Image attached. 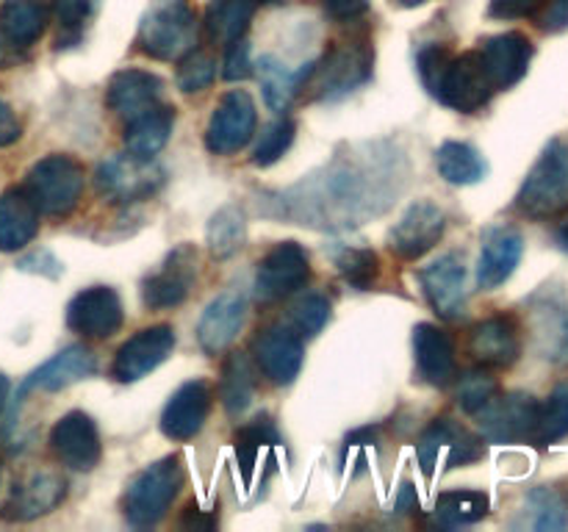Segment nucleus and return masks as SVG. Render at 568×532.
<instances>
[{"mask_svg": "<svg viewBox=\"0 0 568 532\" xmlns=\"http://www.w3.org/2000/svg\"><path fill=\"white\" fill-rule=\"evenodd\" d=\"M194 280H197V247L183 242L166 255L153 275L144 277L142 303L150 310L178 308L192 294Z\"/></svg>", "mask_w": 568, "mask_h": 532, "instance_id": "nucleus-9", "label": "nucleus"}, {"mask_svg": "<svg viewBox=\"0 0 568 532\" xmlns=\"http://www.w3.org/2000/svg\"><path fill=\"white\" fill-rule=\"evenodd\" d=\"M172 125H175V109L172 105H153L144 114L133 116L125 122V147L128 153L142 155V158H153L166 142H170Z\"/></svg>", "mask_w": 568, "mask_h": 532, "instance_id": "nucleus-31", "label": "nucleus"}, {"mask_svg": "<svg viewBox=\"0 0 568 532\" xmlns=\"http://www.w3.org/2000/svg\"><path fill=\"white\" fill-rule=\"evenodd\" d=\"M469 355L486 369H508L521 355L519 321L510 314H494L469 330Z\"/></svg>", "mask_w": 568, "mask_h": 532, "instance_id": "nucleus-21", "label": "nucleus"}, {"mask_svg": "<svg viewBox=\"0 0 568 532\" xmlns=\"http://www.w3.org/2000/svg\"><path fill=\"white\" fill-rule=\"evenodd\" d=\"M422 83L430 89L433 98L442 100L460 114H475L491 100L497 89L488 81L477 50L453 55L442 44H430L419 53Z\"/></svg>", "mask_w": 568, "mask_h": 532, "instance_id": "nucleus-2", "label": "nucleus"}, {"mask_svg": "<svg viewBox=\"0 0 568 532\" xmlns=\"http://www.w3.org/2000/svg\"><path fill=\"white\" fill-rule=\"evenodd\" d=\"M83 177H87V172H83L81 161L64 153H53L44 155L28 170L22 188L33 200L39 214L67 216L81 200Z\"/></svg>", "mask_w": 568, "mask_h": 532, "instance_id": "nucleus-7", "label": "nucleus"}, {"mask_svg": "<svg viewBox=\"0 0 568 532\" xmlns=\"http://www.w3.org/2000/svg\"><path fill=\"white\" fill-rule=\"evenodd\" d=\"M331 258L336 264L344 283L358 291H369L381 277V258L369 247H353V244H338L331 249Z\"/></svg>", "mask_w": 568, "mask_h": 532, "instance_id": "nucleus-38", "label": "nucleus"}, {"mask_svg": "<svg viewBox=\"0 0 568 532\" xmlns=\"http://www.w3.org/2000/svg\"><path fill=\"white\" fill-rule=\"evenodd\" d=\"M311 66L305 64L300 70H292L283 61H277L275 55H264L258 61V78H261V89H264V98L270 103V109L275 111H286L292 105V100L303 92L305 81L311 75Z\"/></svg>", "mask_w": 568, "mask_h": 532, "instance_id": "nucleus-33", "label": "nucleus"}, {"mask_svg": "<svg viewBox=\"0 0 568 532\" xmlns=\"http://www.w3.org/2000/svg\"><path fill=\"white\" fill-rule=\"evenodd\" d=\"M214 75H216V61L214 55L209 53V50H189L183 59H178V89L186 94H194V92H203V89H209L211 83H214Z\"/></svg>", "mask_w": 568, "mask_h": 532, "instance_id": "nucleus-42", "label": "nucleus"}, {"mask_svg": "<svg viewBox=\"0 0 568 532\" xmlns=\"http://www.w3.org/2000/svg\"><path fill=\"white\" fill-rule=\"evenodd\" d=\"M281 441L277 436V427L270 416H255L253 421L242 424L233 436V449H236L239 466H242L244 474H253L255 463H258V454L264 447H272V443Z\"/></svg>", "mask_w": 568, "mask_h": 532, "instance_id": "nucleus-41", "label": "nucleus"}, {"mask_svg": "<svg viewBox=\"0 0 568 532\" xmlns=\"http://www.w3.org/2000/svg\"><path fill=\"white\" fill-rule=\"evenodd\" d=\"M164 186V166L153 158L120 153L105 158L94 172V188L109 203H139Z\"/></svg>", "mask_w": 568, "mask_h": 532, "instance_id": "nucleus-8", "label": "nucleus"}, {"mask_svg": "<svg viewBox=\"0 0 568 532\" xmlns=\"http://www.w3.org/2000/svg\"><path fill=\"white\" fill-rule=\"evenodd\" d=\"M161 83L159 75L144 70H120L111 75L109 86H105V105L114 111L120 120H133V116L144 114L148 109L161 103Z\"/></svg>", "mask_w": 568, "mask_h": 532, "instance_id": "nucleus-25", "label": "nucleus"}, {"mask_svg": "<svg viewBox=\"0 0 568 532\" xmlns=\"http://www.w3.org/2000/svg\"><path fill=\"white\" fill-rule=\"evenodd\" d=\"M521 253H525V238L514 227H494L486 233L483 242L480 264H477V283L480 288L491 291L499 288L519 266Z\"/></svg>", "mask_w": 568, "mask_h": 532, "instance_id": "nucleus-27", "label": "nucleus"}, {"mask_svg": "<svg viewBox=\"0 0 568 532\" xmlns=\"http://www.w3.org/2000/svg\"><path fill=\"white\" fill-rule=\"evenodd\" d=\"M139 50L150 59L178 61L197 42V14L189 0H153L139 25Z\"/></svg>", "mask_w": 568, "mask_h": 532, "instance_id": "nucleus-4", "label": "nucleus"}, {"mask_svg": "<svg viewBox=\"0 0 568 532\" xmlns=\"http://www.w3.org/2000/svg\"><path fill=\"white\" fill-rule=\"evenodd\" d=\"M305 347L303 336L292 327L272 325L264 327L258 336L253 338V360L255 369L272 382V386H288L297 380L300 369H303Z\"/></svg>", "mask_w": 568, "mask_h": 532, "instance_id": "nucleus-14", "label": "nucleus"}, {"mask_svg": "<svg viewBox=\"0 0 568 532\" xmlns=\"http://www.w3.org/2000/svg\"><path fill=\"white\" fill-rule=\"evenodd\" d=\"M244 316H247V303H244L242 294H220V297L205 308V314L200 316L197 341L200 347H203V352H225V349L236 341L239 330H242L244 325Z\"/></svg>", "mask_w": 568, "mask_h": 532, "instance_id": "nucleus-26", "label": "nucleus"}, {"mask_svg": "<svg viewBox=\"0 0 568 532\" xmlns=\"http://www.w3.org/2000/svg\"><path fill=\"white\" fill-rule=\"evenodd\" d=\"M480 419V430L488 441L494 443H516L530 441L532 427H536L538 402L530 393H505V397H494L483 410H477Z\"/></svg>", "mask_w": 568, "mask_h": 532, "instance_id": "nucleus-18", "label": "nucleus"}, {"mask_svg": "<svg viewBox=\"0 0 568 532\" xmlns=\"http://www.w3.org/2000/svg\"><path fill=\"white\" fill-rule=\"evenodd\" d=\"M555 238H558L560 249H564V253H568V216L558 225V231H555Z\"/></svg>", "mask_w": 568, "mask_h": 532, "instance_id": "nucleus-55", "label": "nucleus"}, {"mask_svg": "<svg viewBox=\"0 0 568 532\" xmlns=\"http://www.w3.org/2000/svg\"><path fill=\"white\" fill-rule=\"evenodd\" d=\"M48 28V0H3L0 37L11 48H31Z\"/></svg>", "mask_w": 568, "mask_h": 532, "instance_id": "nucleus-30", "label": "nucleus"}, {"mask_svg": "<svg viewBox=\"0 0 568 532\" xmlns=\"http://www.w3.org/2000/svg\"><path fill=\"white\" fill-rule=\"evenodd\" d=\"M516 208L530 219H549L568 208V142L552 139L527 175Z\"/></svg>", "mask_w": 568, "mask_h": 532, "instance_id": "nucleus-6", "label": "nucleus"}, {"mask_svg": "<svg viewBox=\"0 0 568 532\" xmlns=\"http://www.w3.org/2000/svg\"><path fill=\"white\" fill-rule=\"evenodd\" d=\"M311 280V260L297 242H281L261 258L255 272V297L277 303Z\"/></svg>", "mask_w": 568, "mask_h": 532, "instance_id": "nucleus-11", "label": "nucleus"}, {"mask_svg": "<svg viewBox=\"0 0 568 532\" xmlns=\"http://www.w3.org/2000/svg\"><path fill=\"white\" fill-rule=\"evenodd\" d=\"M527 524L532 530H566L568 526V499L560 485L532 488L525 502Z\"/></svg>", "mask_w": 568, "mask_h": 532, "instance_id": "nucleus-37", "label": "nucleus"}, {"mask_svg": "<svg viewBox=\"0 0 568 532\" xmlns=\"http://www.w3.org/2000/svg\"><path fill=\"white\" fill-rule=\"evenodd\" d=\"M39 231V211L26 188H9L0 194V249L17 253L33 242Z\"/></svg>", "mask_w": 568, "mask_h": 532, "instance_id": "nucleus-29", "label": "nucleus"}, {"mask_svg": "<svg viewBox=\"0 0 568 532\" xmlns=\"http://www.w3.org/2000/svg\"><path fill=\"white\" fill-rule=\"evenodd\" d=\"M255 3L258 0H211L203 20L205 39L214 44H231L242 39L255 14Z\"/></svg>", "mask_w": 568, "mask_h": 532, "instance_id": "nucleus-32", "label": "nucleus"}, {"mask_svg": "<svg viewBox=\"0 0 568 532\" xmlns=\"http://www.w3.org/2000/svg\"><path fill=\"white\" fill-rule=\"evenodd\" d=\"M410 164L392 139L347 144L281 192L258 194V214L316 231H347L383 216L408 188Z\"/></svg>", "mask_w": 568, "mask_h": 532, "instance_id": "nucleus-1", "label": "nucleus"}, {"mask_svg": "<svg viewBox=\"0 0 568 532\" xmlns=\"http://www.w3.org/2000/svg\"><path fill=\"white\" fill-rule=\"evenodd\" d=\"M419 286L442 319H460L466 310V264L458 253H447L419 269Z\"/></svg>", "mask_w": 568, "mask_h": 532, "instance_id": "nucleus-20", "label": "nucleus"}, {"mask_svg": "<svg viewBox=\"0 0 568 532\" xmlns=\"http://www.w3.org/2000/svg\"><path fill=\"white\" fill-rule=\"evenodd\" d=\"M205 236H209V249L214 258H233V255L244 247V238H247V222H244V214L236 205H225V208H220L211 216Z\"/></svg>", "mask_w": 568, "mask_h": 532, "instance_id": "nucleus-39", "label": "nucleus"}, {"mask_svg": "<svg viewBox=\"0 0 568 532\" xmlns=\"http://www.w3.org/2000/svg\"><path fill=\"white\" fill-rule=\"evenodd\" d=\"M436 166L444 181L455 186H471L483 181L488 170L483 155L466 142H444L436 153Z\"/></svg>", "mask_w": 568, "mask_h": 532, "instance_id": "nucleus-35", "label": "nucleus"}, {"mask_svg": "<svg viewBox=\"0 0 568 532\" xmlns=\"http://www.w3.org/2000/svg\"><path fill=\"white\" fill-rule=\"evenodd\" d=\"M544 6V0H491L488 11L497 20H521V17L538 14V9Z\"/></svg>", "mask_w": 568, "mask_h": 532, "instance_id": "nucleus-48", "label": "nucleus"}, {"mask_svg": "<svg viewBox=\"0 0 568 532\" xmlns=\"http://www.w3.org/2000/svg\"><path fill=\"white\" fill-rule=\"evenodd\" d=\"M372 64H375V50L369 39L336 42L322 55V61H314L303 89H308L314 100H338L369 81Z\"/></svg>", "mask_w": 568, "mask_h": 532, "instance_id": "nucleus-5", "label": "nucleus"}, {"mask_svg": "<svg viewBox=\"0 0 568 532\" xmlns=\"http://www.w3.org/2000/svg\"><path fill=\"white\" fill-rule=\"evenodd\" d=\"M486 70L488 81L494 89H510L527 75V66L532 59V42L525 33H499V37L486 39L477 50Z\"/></svg>", "mask_w": 568, "mask_h": 532, "instance_id": "nucleus-23", "label": "nucleus"}, {"mask_svg": "<svg viewBox=\"0 0 568 532\" xmlns=\"http://www.w3.org/2000/svg\"><path fill=\"white\" fill-rule=\"evenodd\" d=\"M294 133H297V125H294L292 120H286V116L277 122H272V125L261 133V142L253 153V164L255 166H272L275 161H281L283 153L292 147Z\"/></svg>", "mask_w": 568, "mask_h": 532, "instance_id": "nucleus-44", "label": "nucleus"}, {"mask_svg": "<svg viewBox=\"0 0 568 532\" xmlns=\"http://www.w3.org/2000/svg\"><path fill=\"white\" fill-rule=\"evenodd\" d=\"M6 397H9V377H6L3 371H0V410H3Z\"/></svg>", "mask_w": 568, "mask_h": 532, "instance_id": "nucleus-56", "label": "nucleus"}, {"mask_svg": "<svg viewBox=\"0 0 568 532\" xmlns=\"http://www.w3.org/2000/svg\"><path fill=\"white\" fill-rule=\"evenodd\" d=\"M255 397V366L247 355L233 352L222 364L220 377V402L225 405L227 416H242L253 405Z\"/></svg>", "mask_w": 568, "mask_h": 532, "instance_id": "nucleus-34", "label": "nucleus"}, {"mask_svg": "<svg viewBox=\"0 0 568 532\" xmlns=\"http://www.w3.org/2000/svg\"><path fill=\"white\" fill-rule=\"evenodd\" d=\"M67 480L59 471H31L14 482L9 497L0 504V515L9 521H33L48 515L64 502Z\"/></svg>", "mask_w": 568, "mask_h": 532, "instance_id": "nucleus-16", "label": "nucleus"}, {"mask_svg": "<svg viewBox=\"0 0 568 532\" xmlns=\"http://www.w3.org/2000/svg\"><path fill=\"white\" fill-rule=\"evenodd\" d=\"M322 9L336 22H355L369 11V0H322Z\"/></svg>", "mask_w": 568, "mask_h": 532, "instance_id": "nucleus-50", "label": "nucleus"}, {"mask_svg": "<svg viewBox=\"0 0 568 532\" xmlns=\"http://www.w3.org/2000/svg\"><path fill=\"white\" fill-rule=\"evenodd\" d=\"M214 405V391L205 380H189L178 388L161 413V432L170 441H189L203 430Z\"/></svg>", "mask_w": 568, "mask_h": 532, "instance_id": "nucleus-22", "label": "nucleus"}, {"mask_svg": "<svg viewBox=\"0 0 568 532\" xmlns=\"http://www.w3.org/2000/svg\"><path fill=\"white\" fill-rule=\"evenodd\" d=\"M253 72V61H250V48L244 39H236V42L227 44L225 66H222V78L225 81H244Z\"/></svg>", "mask_w": 568, "mask_h": 532, "instance_id": "nucleus-47", "label": "nucleus"}, {"mask_svg": "<svg viewBox=\"0 0 568 532\" xmlns=\"http://www.w3.org/2000/svg\"><path fill=\"white\" fill-rule=\"evenodd\" d=\"M416 454H419L422 471L433 477L442 454H447L444 469H458V466H469L480 460L486 454V447H483L480 438L471 436L466 427L455 424L453 419H436L430 421V427L416 441Z\"/></svg>", "mask_w": 568, "mask_h": 532, "instance_id": "nucleus-10", "label": "nucleus"}, {"mask_svg": "<svg viewBox=\"0 0 568 532\" xmlns=\"http://www.w3.org/2000/svg\"><path fill=\"white\" fill-rule=\"evenodd\" d=\"M175 349V330L170 325H153L133 332L114 355L111 375L120 382H136L159 369Z\"/></svg>", "mask_w": 568, "mask_h": 532, "instance_id": "nucleus-15", "label": "nucleus"}, {"mask_svg": "<svg viewBox=\"0 0 568 532\" xmlns=\"http://www.w3.org/2000/svg\"><path fill=\"white\" fill-rule=\"evenodd\" d=\"M555 358L558 360H568V325L560 330L558 336V349H555Z\"/></svg>", "mask_w": 568, "mask_h": 532, "instance_id": "nucleus-54", "label": "nucleus"}, {"mask_svg": "<svg viewBox=\"0 0 568 532\" xmlns=\"http://www.w3.org/2000/svg\"><path fill=\"white\" fill-rule=\"evenodd\" d=\"M541 14H538V25L547 33H560L568 28V0H544Z\"/></svg>", "mask_w": 568, "mask_h": 532, "instance_id": "nucleus-49", "label": "nucleus"}, {"mask_svg": "<svg viewBox=\"0 0 568 532\" xmlns=\"http://www.w3.org/2000/svg\"><path fill=\"white\" fill-rule=\"evenodd\" d=\"M444 231H447V216H444V211L436 203L416 200L394 222L392 233H388V249L403 260H419L422 255H427L442 242Z\"/></svg>", "mask_w": 568, "mask_h": 532, "instance_id": "nucleus-13", "label": "nucleus"}, {"mask_svg": "<svg viewBox=\"0 0 568 532\" xmlns=\"http://www.w3.org/2000/svg\"><path fill=\"white\" fill-rule=\"evenodd\" d=\"M491 510L488 493L483 491H447L436 499V521L442 526H469L483 521Z\"/></svg>", "mask_w": 568, "mask_h": 532, "instance_id": "nucleus-36", "label": "nucleus"}, {"mask_svg": "<svg viewBox=\"0 0 568 532\" xmlns=\"http://www.w3.org/2000/svg\"><path fill=\"white\" fill-rule=\"evenodd\" d=\"M331 319V303L322 294H308L292 308V327L300 336H316Z\"/></svg>", "mask_w": 568, "mask_h": 532, "instance_id": "nucleus-45", "label": "nucleus"}, {"mask_svg": "<svg viewBox=\"0 0 568 532\" xmlns=\"http://www.w3.org/2000/svg\"><path fill=\"white\" fill-rule=\"evenodd\" d=\"M20 136H22L20 120H17L14 111L0 100V147H9V144H14Z\"/></svg>", "mask_w": 568, "mask_h": 532, "instance_id": "nucleus-51", "label": "nucleus"}, {"mask_svg": "<svg viewBox=\"0 0 568 532\" xmlns=\"http://www.w3.org/2000/svg\"><path fill=\"white\" fill-rule=\"evenodd\" d=\"M50 9H53L55 20H59V28L64 31V39H59V44L67 42V39L75 42L87 20L92 17L94 0H50Z\"/></svg>", "mask_w": 568, "mask_h": 532, "instance_id": "nucleus-46", "label": "nucleus"}, {"mask_svg": "<svg viewBox=\"0 0 568 532\" xmlns=\"http://www.w3.org/2000/svg\"><path fill=\"white\" fill-rule=\"evenodd\" d=\"M394 3L405 6V9H416V6H425L427 0H394Z\"/></svg>", "mask_w": 568, "mask_h": 532, "instance_id": "nucleus-57", "label": "nucleus"}, {"mask_svg": "<svg viewBox=\"0 0 568 532\" xmlns=\"http://www.w3.org/2000/svg\"><path fill=\"white\" fill-rule=\"evenodd\" d=\"M122 319V299L109 286L83 288L67 305V325L83 338H111L120 332Z\"/></svg>", "mask_w": 568, "mask_h": 532, "instance_id": "nucleus-19", "label": "nucleus"}, {"mask_svg": "<svg viewBox=\"0 0 568 532\" xmlns=\"http://www.w3.org/2000/svg\"><path fill=\"white\" fill-rule=\"evenodd\" d=\"M568 436V382L555 388L547 402H538L536 427H532V443L552 447Z\"/></svg>", "mask_w": 568, "mask_h": 532, "instance_id": "nucleus-40", "label": "nucleus"}, {"mask_svg": "<svg viewBox=\"0 0 568 532\" xmlns=\"http://www.w3.org/2000/svg\"><path fill=\"white\" fill-rule=\"evenodd\" d=\"M458 405L466 410V413H477V410L486 408L494 397L499 393V382L488 375L486 366L475 371H466L458 380Z\"/></svg>", "mask_w": 568, "mask_h": 532, "instance_id": "nucleus-43", "label": "nucleus"}, {"mask_svg": "<svg viewBox=\"0 0 568 532\" xmlns=\"http://www.w3.org/2000/svg\"><path fill=\"white\" fill-rule=\"evenodd\" d=\"M255 103L244 89H233L216 103L211 114L209 127H205V147L214 155H231L247 147L255 133Z\"/></svg>", "mask_w": 568, "mask_h": 532, "instance_id": "nucleus-12", "label": "nucleus"}, {"mask_svg": "<svg viewBox=\"0 0 568 532\" xmlns=\"http://www.w3.org/2000/svg\"><path fill=\"white\" fill-rule=\"evenodd\" d=\"M50 449H53L55 460L72 471H92L100 463V432L92 416L83 410H70L61 416L50 430Z\"/></svg>", "mask_w": 568, "mask_h": 532, "instance_id": "nucleus-17", "label": "nucleus"}, {"mask_svg": "<svg viewBox=\"0 0 568 532\" xmlns=\"http://www.w3.org/2000/svg\"><path fill=\"white\" fill-rule=\"evenodd\" d=\"M94 371H98V358H94L92 349L83 347V344H72V347L53 355L48 364L39 366L37 371H31V377H26V382L20 386V397L31 391H61L72 382L87 380Z\"/></svg>", "mask_w": 568, "mask_h": 532, "instance_id": "nucleus-24", "label": "nucleus"}, {"mask_svg": "<svg viewBox=\"0 0 568 532\" xmlns=\"http://www.w3.org/2000/svg\"><path fill=\"white\" fill-rule=\"evenodd\" d=\"M414 355L422 377L433 386H449L458 375L453 338L430 321H422L414 327Z\"/></svg>", "mask_w": 568, "mask_h": 532, "instance_id": "nucleus-28", "label": "nucleus"}, {"mask_svg": "<svg viewBox=\"0 0 568 532\" xmlns=\"http://www.w3.org/2000/svg\"><path fill=\"white\" fill-rule=\"evenodd\" d=\"M183 482H186V469H183V460L178 454L155 460L148 469L139 471L131 485L125 488L122 513L133 526L159 524L181 493Z\"/></svg>", "mask_w": 568, "mask_h": 532, "instance_id": "nucleus-3", "label": "nucleus"}, {"mask_svg": "<svg viewBox=\"0 0 568 532\" xmlns=\"http://www.w3.org/2000/svg\"><path fill=\"white\" fill-rule=\"evenodd\" d=\"M181 526L183 530H214L216 526V515L203 513L194 502H189L186 513L181 515Z\"/></svg>", "mask_w": 568, "mask_h": 532, "instance_id": "nucleus-52", "label": "nucleus"}, {"mask_svg": "<svg viewBox=\"0 0 568 532\" xmlns=\"http://www.w3.org/2000/svg\"><path fill=\"white\" fill-rule=\"evenodd\" d=\"M410 504H416V497H414V485H410V482H405V485H403V491H399V504H397V508L403 510V513H405V510H408Z\"/></svg>", "mask_w": 568, "mask_h": 532, "instance_id": "nucleus-53", "label": "nucleus"}, {"mask_svg": "<svg viewBox=\"0 0 568 532\" xmlns=\"http://www.w3.org/2000/svg\"><path fill=\"white\" fill-rule=\"evenodd\" d=\"M261 3H281V0H261Z\"/></svg>", "mask_w": 568, "mask_h": 532, "instance_id": "nucleus-58", "label": "nucleus"}]
</instances>
